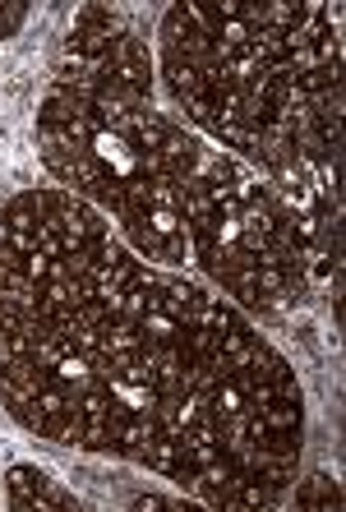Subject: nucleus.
I'll return each mask as SVG.
<instances>
[{
	"mask_svg": "<svg viewBox=\"0 0 346 512\" xmlns=\"http://www.w3.org/2000/svg\"><path fill=\"white\" fill-rule=\"evenodd\" d=\"M28 24V5L24 0H0V42H10L19 28Z\"/></svg>",
	"mask_w": 346,
	"mask_h": 512,
	"instance_id": "obj_6",
	"label": "nucleus"
},
{
	"mask_svg": "<svg viewBox=\"0 0 346 512\" xmlns=\"http://www.w3.org/2000/svg\"><path fill=\"white\" fill-rule=\"evenodd\" d=\"M176 203L190 259H199L203 273L240 305L282 314L305 305L319 286L310 222L273 180L240 157L203 143L176 180Z\"/></svg>",
	"mask_w": 346,
	"mask_h": 512,
	"instance_id": "obj_2",
	"label": "nucleus"
},
{
	"mask_svg": "<svg viewBox=\"0 0 346 512\" xmlns=\"http://www.w3.org/2000/svg\"><path fill=\"white\" fill-rule=\"evenodd\" d=\"M5 508L14 512H84V499L65 489L60 480H51L42 466H10L5 476Z\"/></svg>",
	"mask_w": 346,
	"mask_h": 512,
	"instance_id": "obj_4",
	"label": "nucleus"
},
{
	"mask_svg": "<svg viewBox=\"0 0 346 512\" xmlns=\"http://www.w3.org/2000/svg\"><path fill=\"white\" fill-rule=\"evenodd\" d=\"M0 402L37 439L148 466L203 508L282 503L305 439L287 356L60 185L0 208Z\"/></svg>",
	"mask_w": 346,
	"mask_h": 512,
	"instance_id": "obj_1",
	"label": "nucleus"
},
{
	"mask_svg": "<svg viewBox=\"0 0 346 512\" xmlns=\"http://www.w3.org/2000/svg\"><path fill=\"white\" fill-rule=\"evenodd\" d=\"M296 508H305V512H337L342 508V485H337L328 471H314V476H305V480H296Z\"/></svg>",
	"mask_w": 346,
	"mask_h": 512,
	"instance_id": "obj_5",
	"label": "nucleus"
},
{
	"mask_svg": "<svg viewBox=\"0 0 346 512\" xmlns=\"http://www.w3.org/2000/svg\"><path fill=\"white\" fill-rule=\"evenodd\" d=\"M134 512H180L185 508V499H167V494H139V499H130Z\"/></svg>",
	"mask_w": 346,
	"mask_h": 512,
	"instance_id": "obj_7",
	"label": "nucleus"
},
{
	"mask_svg": "<svg viewBox=\"0 0 346 512\" xmlns=\"http://www.w3.org/2000/svg\"><path fill=\"white\" fill-rule=\"evenodd\" d=\"M37 153L60 190H70L102 217H116L120 236L139 259L162 268H180L190 259L180 203L167 176L125 134L88 116L84 102L56 79L37 111Z\"/></svg>",
	"mask_w": 346,
	"mask_h": 512,
	"instance_id": "obj_3",
	"label": "nucleus"
}]
</instances>
